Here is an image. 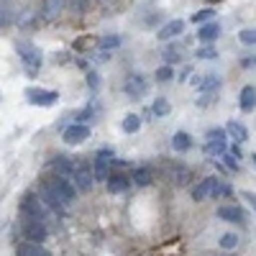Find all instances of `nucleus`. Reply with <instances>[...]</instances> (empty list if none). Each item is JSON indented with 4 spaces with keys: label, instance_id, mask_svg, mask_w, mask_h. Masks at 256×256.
Segmentation results:
<instances>
[{
    "label": "nucleus",
    "instance_id": "nucleus-4",
    "mask_svg": "<svg viewBox=\"0 0 256 256\" xmlns=\"http://www.w3.org/2000/svg\"><path fill=\"white\" fill-rule=\"evenodd\" d=\"M123 92L131 98V100H141L146 92H148V82L141 72H134V74H128L126 82H123Z\"/></svg>",
    "mask_w": 256,
    "mask_h": 256
},
{
    "label": "nucleus",
    "instance_id": "nucleus-24",
    "mask_svg": "<svg viewBox=\"0 0 256 256\" xmlns=\"http://www.w3.org/2000/svg\"><path fill=\"white\" fill-rule=\"evenodd\" d=\"M120 44H123V36H118V34H108V36H102V38L98 41V49L105 52V54H110V52L118 49Z\"/></svg>",
    "mask_w": 256,
    "mask_h": 256
},
{
    "label": "nucleus",
    "instance_id": "nucleus-23",
    "mask_svg": "<svg viewBox=\"0 0 256 256\" xmlns=\"http://www.w3.org/2000/svg\"><path fill=\"white\" fill-rule=\"evenodd\" d=\"M152 180H154V174H152V169H148V166H136L134 174H131V182L138 184V187H148Z\"/></svg>",
    "mask_w": 256,
    "mask_h": 256
},
{
    "label": "nucleus",
    "instance_id": "nucleus-12",
    "mask_svg": "<svg viewBox=\"0 0 256 256\" xmlns=\"http://www.w3.org/2000/svg\"><path fill=\"white\" fill-rule=\"evenodd\" d=\"M49 166L54 169V174H59V177H67V180H72L74 177V169H77V164L70 159V156H54L52 162H49Z\"/></svg>",
    "mask_w": 256,
    "mask_h": 256
},
{
    "label": "nucleus",
    "instance_id": "nucleus-10",
    "mask_svg": "<svg viewBox=\"0 0 256 256\" xmlns=\"http://www.w3.org/2000/svg\"><path fill=\"white\" fill-rule=\"evenodd\" d=\"M220 74H216V72H208V74H198L195 80H192V84L200 90V92H205V95H212L216 90H220Z\"/></svg>",
    "mask_w": 256,
    "mask_h": 256
},
{
    "label": "nucleus",
    "instance_id": "nucleus-27",
    "mask_svg": "<svg viewBox=\"0 0 256 256\" xmlns=\"http://www.w3.org/2000/svg\"><path fill=\"white\" fill-rule=\"evenodd\" d=\"M166 174H169V180H172L174 184H184V182H187V174H190V172H187L184 166L174 164V166H169V169H166Z\"/></svg>",
    "mask_w": 256,
    "mask_h": 256
},
{
    "label": "nucleus",
    "instance_id": "nucleus-8",
    "mask_svg": "<svg viewBox=\"0 0 256 256\" xmlns=\"http://www.w3.org/2000/svg\"><path fill=\"white\" fill-rule=\"evenodd\" d=\"M72 182H74V187H77L80 192H90L92 184H95V172H92V166H90V164H77Z\"/></svg>",
    "mask_w": 256,
    "mask_h": 256
},
{
    "label": "nucleus",
    "instance_id": "nucleus-44",
    "mask_svg": "<svg viewBox=\"0 0 256 256\" xmlns=\"http://www.w3.org/2000/svg\"><path fill=\"white\" fill-rule=\"evenodd\" d=\"M190 72H192V67H184V70L180 72V80H187V74H190Z\"/></svg>",
    "mask_w": 256,
    "mask_h": 256
},
{
    "label": "nucleus",
    "instance_id": "nucleus-1",
    "mask_svg": "<svg viewBox=\"0 0 256 256\" xmlns=\"http://www.w3.org/2000/svg\"><path fill=\"white\" fill-rule=\"evenodd\" d=\"M16 52H18V56H20V64H24V70L34 77L38 70H41V52L31 44V41H16Z\"/></svg>",
    "mask_w": 256,
    "mask_h": 256
},
{
    "label": "nucleus",
    "instance_id": "nucleus-9",
    "mask_svg": "<svg viewBox=\"0 0 256 256\" xmlns=\"http://www.w3.org/2000/svg\"><path fill=\"white\" fill-rule=\"evenodd\" d=\"M49 182H52V187L59 192V198H62L64 202H67V205H70V202H74V198H77V187H74V182H72V180L54 174Z\"/></svg>",
    "mask_w": 256,
    "mask_h": 256
},
{
    "label": "nucleus",
    "instance_id": "nucleus-22",
    "mask_svg": "<svg viewBox=\"0 0 256 256\" xmlns=\"http://www.w3.org/2000/svg\"><path fill=\"white\" fill-rule=\"evenodd\" d=\"M172 148H174L177 154L190 152V148H192V136H190V134H184V131H177V134L172 136Z\"/></svg>",
    "mask_w": 256,
    "mask_h": 256
},
{
    "label": "nucleus",
    "instance_id": "nucleus-25",
    "mask_svg": "<svg viewBox=\"0 0 256 256\" xmlns=\"http://www.w3.org/2000/svg\"><path fill=\"white\" fill-rule=\"evenodd\" d=\"M16 20V8L8 0H0V26H10Z\"/></svg>",
    "mask_w": 256,
    "mask_h": 256
},
{
    "label": "nucleus",
    "instance_id": "nucleus-11",
    "mask_svg": "<svg viewBox=\"0 0 256 256\" xmlns=\"http://www.w3.org/2000/svg\"><path fill=\"white\" fill-rule=\"evenodd\" d=\"M38 195H41V200H44L54 212H64V210H67V202H64L62 198H59V192L52 187V182H46V184H41V192H38Z\"/></svg>",
    "mask_w": 256,
    "mask_h": 256
},
{
    "label": "nucleus",
    "instance_id": "nucleus-16",
    "mask_svg": "<svg viewBox=\"0 0 256 256\" xmlns=\"http://www.w3.org/2000/svg\"><path fill=\"white\" fill-rule=\"evenodd\" d=\"M64 8H67V0H44V6H41V18L44 20H56Z\"/></svg>",
    "mask_w": 256,
    "mask_h": 256
},
{
    "label": "nucleus",
    "instance_id": "nucleus-26",
    "mask_svg": "<svg viewBox=\"0 0 256 256\" xmlns=\"http://www.w3.org/2000/svg\"><path fill=\"white\" fill-rule=\"evenodd\" d=\"M141 123H144V120H141V116H138V113H128V116L123 118V123H120V126H123V131H126V134H136L138 128H141Z\"/></svg>",
    "mask_w": 256,
    "mask_h": 256
},
{
    "label": "nucleus",
    "instance_id": "nucleus-47",
    "mask_svg": "<svg viewBox=\"0 0 256 256\" xmlns=\"http://www.w3.org/2000/svg\"><path fill=\"white\" fill-rule=\"evenodd\" d=\"M220 256H228V254H220Z\"/></svg>",
    "mask_w": 256,
    "mask_h": 256
},
{
    "label": "nucleus",
    "instance_id": "nucleus-15",
    "mask_svg": "<svg viewBox=\"0 0 256 256\" xmlns=\"http://www.w3.org/2000/svg\"><path fill=\"white\" fill-rule=\"evenodd\" d=\"M216 216L226 223H244L246 220V212L238 208V205H220Z\"/></svg>",
    "mask_w": 256,
    "mask_h": 256
},
{
    "label": "nucleus",
    "instance_id": "nucleus-34",
    "mask_svg": "<svg viewBox=\"0 0 256 256\" xmlns=\"http://www.w3.org/2000/svg\"><path fill=\"white\" fill-rule=\"evenodd\" d=\"M164 59H166V64H177V62L182 59V54H180L177 46H169V49L164 52Z\"/></svg>",
    "mask_w": 256,
    "mask_h": 256
},
{
    "label": "nucleus",
    "instance_id": "nucleus-29",
    "mask_svg": "<svg viewBox=\"0 0 256 256\" xmlns=\"http://www.w3.org/2000/svg\"><path fill=\"white\" fill-rule=\"evenodd\" d=\"M226 148H228V138H212L205 144L208 154H226Z\"/></svg>",
    "mask_w": 256,
    "mask_h": 256
},
{
    "label": "nucleus",
    "instance_id": "nucleus-43",
    "mask_svg": "<svg viewBox=\"0 0 256 256\" xmlns=\"http://www.w3.org/2000/svg\"><path fill=\"white\" fill-rule=\"evenodd\" d=\"M230 154L238 159V156H241V144H233V146H230Z\"/></svg>",
    "mask_w": 256,
    "mask_h": 256
},
{
    "label": "nucleus",
    "instance_id": "nucleus-5",
    "mask_svg": "<svg viewBox=\"0 0 256 256\" xmlns=\"http://www.w3.org/2000/svg\"><path fill=\"white\" fill-rule=\"evenodd\" d=\"M90 138V126L88 123H80L74 120L72 126L64 128V134H62V141L67 144V146H77V144H84Z\"/></svg>",
    "mask_w": 256,
    "mask_h": 256
},
{
    "label": "nucleus",
    "instance_id": "nucleus-13",
    "mask_svg": "<svg viewBox=\"0 0 256 256\" xmlns=\"http://www.w3.org/2000/svg\"><path fill=\"white\" fill-rule=\"evenodd\" d=\"M216 187H218V180H216V177H208V180H202L198 187H192V200H198V202L210 200L212 195H216Z\"/></svg>",
    "mask_w": 256,
    "mask_h": 256
},
{
    "label": "nucleus",
    "instance_id": "nucleus-20",
    "mask_svg": "<svg viewBox=\"0 0 256 256\" xmlns=\"http://www.w3.org/2000/svg\"><path fill=\"white\" fill-rule=\"evenodd\" d=\"M16 254L18 256H52L41 244H36V241H26V244H18V248H16Z\"/></svg>",
    "mask_w": 256,
    "mask_h": 256
},
{
    "label": "nucleus",
    "instance_id": "nucleus-3",
    "mask_svg": "<svg viewBox=\"0 0 256 256\" xmlns=\"http://www.w3.org/2000/svg\"><path fill=\"white\" fill-rule=\"evenodd\" d=\"M26 100L31 105H38V108H52V105L59 102V92L54 90H44V88H26Z\"/></svg>",
    "mask_w": 256,
    "mask_h": 256
},
{
    "label": "nucleus",
    "instance_id": "nucleus-6",
    "mask_svg": "<svg viewBox=\"0 0 256 256\" xmlns=\"http://www.w3.org/2000/svg\"><path fill=\"white\" fill-rule=\"evenodd\" d=\"M46 208L49 205L41 200V195H26L24 200H20V212H24V216H34L38 220L46 218Z\"/></svg>",
    "mask_w": 256,
    "mask_h": 256
},
{
    "label": "nucleus",
    "instance_id": "nucleus-19",
    "mask_svg": "<svg viewBox=\"0 0 256 256\" xmlns=\"http://www.w3.org/2000/svg\"><path fill=\"white\" fill-rule=\"evenodd\" d=\"M238 108L244 113H248V110L256 108V88H254V84H246V88L238 92Z\"/></svg>",
    "mask_w": 256,
    "mask_h": 256
},
{
    "label": "nucleus",
    "instance_id": "nucleus-45",
    "mask_svg": "<svg viewBox=\"0 0 256 256\" xmlns=\"http://www.w3.org/2000/svg\"><path fill=\"white\" fill-rule=\"evenodd\" d=\"M100 3H105V6H108V3H113V0H100Z\"/></svg>",
    "mask_w": 256,
    "mask_h": 256
},
{
    "label": "nucleus",
    "instance_id": "nucleus-38",
    "mask_svg": "<svg viewBox=\"0 0 256 256\" xmlns=\"http://www.w3.org/2000/svg\"><path fill=\"white\" fill-rule=\"evenodd\" d=\"M92 116H95V108H92V105H88L84 110H80V113H77V120H80V123H84V120H90Z\"/></svg>",
    "mask_w": 256,
    "mask_h": 256
},
{
    "label": "nucleus",
    "instance_id": "nucleus-7",
    "mask_svg": "<svg viewBox=\"0 0 256 256\" xmlns=\"http://www.w3.org/2000/svg\"><path fill=\"white\" fill-rule=\"evenodd\" d=\"M92 172H95V180H98V182H108V177L113 174L110 152H100V154L92 159Z\"/></svg>",
    "mask_w": 256,
    "mask_h": 256
},
{
    "label": "nucleus",
    "instance_id": "nucleus-17",
    "mask_svg": "<svg viewBox=\"0 0 256 256\" xmlns=\"http://www.w3.org/2000/svg\"><path fill=\"white\" fill-rule=\"evenodd\" d=\"M218 36H220V24H216V20H208V24H202L198 28V38L202 44H212Z\"/></svg>",
    "mask_w": 256,
    "mask_h": 256
},
{
    "label": "nucleus",
    "instance_id": "nucleus-39",
    "mask_svg": "<svg viewBox=\"0 0 256 256\" xmlns=\"http://www.w3.org/2000/svg\"><path fill=\"white\" fill-rule=\"evenodd\" d=\"M223 162H226L228 169H233V172L238 169V162H236V156H233V154H223Z\"/></svg>",
    "mask_w": 256,
    "mask_h": 256
},
{
    "label": "nucleus",
    "instance_id": "nucleus-35",
    "mask_svg": "<svg viewBox=\"0 0 256 256\" xmlns=\"http://www.w3.org/2000/svg\"><path fill=\"white\" fill-rule=\"evenodd\" d=\"M195 56H198V59H216V56H218V52L212 49V46H200Z\"/></svg>",
    "mask_w": 256,
    "mask_h": 256
},
{
    "label": "nucleus",
    "instance_id": "nucleus-30",
    "mask_svg": "<svg viewBox=\"0 0 256 256\" xmlns=\"http://www.w3.org/2000/svg\"><path fill=\"white\" fill-rule=\"evenodd\" d=\"M212 18H216V10H212V8H202L198 13H192V24L202 26V24H208V20H212Z\"/></svg>",
    "mask_w": 256,
    "mask_h": 256
},
{
    "label": "nucleus",
    "instance_id": "nucleus-33",
    "mask_svg": "<svg viewBox=\"0 0 256 256\" xmlns=\"http://www.w3.org/2000/svg\"><path fill=\"white\" fill-rule=\"evenodd\" d=\"M156 80L159 82H169V80H174V70H172V64H164V67L156 70Z\"/></svg>",
    "mask_w": 256,
    "mask_h": 256
},
{
    "label": "nucleus",
    "instance_id": "nucleus-18",
    "mask_svg": "<svg viewBox=\"0 0 256 256\" xmlns=\"http://www.w3.org/2000/svg\"><path fill=\"white\" fill-rule=\"evenodd\" d=\"M108 192H113V195H118V192H126L128 190V184H131V177L128 174H123V172H113L110 177H108Z\"/></svg>",
    "mask_w": 256,
    "mask_h": 256
},
{
    "label": "nucleus",
    "instance_id": "nucleus-14",
    "mask_svg": "<svg viewBox=\"0 0 256 256\" xmlns=\"http://www.w3.org/2000/svg\"><path fill=\"white\" fill-rule=\"evenodd\" d=\"M184 34V20H169V24H164L159 31H156V38L159 41H172V38H177V36H182Z\"/></svg>",
    "mask_w": 256,
    "mask_h": 256
},
{
    "label": "nucleus",
    "instance_id": "nucleus-40",
    "mask_svg": "<svg viewBox=\"0 0 256 256\" xmlns=\"http://www.w3.org/2000/svg\"><path fill=\"white\" fill-rule=\"evenodd\" d=\"M88 6H90V0H72V8L77 13H84V10H88Z\"/></svg>",
    "mask_w": 256,
    "mask_h": 256
},
{
    "label": "nucleus",
    "instance_id": "nucleus-42",
    "mask_svg": "<svg viewBox=\"0 0 256 256\" xmlns=\"http://www.w3.org/2000/svg\"><path fill=\"white\" fill-rule=\"evenodd\" d=\"M241 67H256V54H248L246 59H241Z\"/></svg>",
    "mask_w": 256,
    "mask_h": 256
},
{
    "label": "nucleus",
    "instance_id": "nucleus-2",
    "mask_svg": "<svg viewBox=\"0 0 256 256\" xmlns=\"http://www.w3.org/2000/svg\"><path fill=\"white\" fill-rule=\"evenodd\" d=\"M20 230H24V236H26L28 241H36V244H41V241L49 236L44 220H38V218H34V216H24V220H20Z\"/></svg>",
    "mask_w": 256,
    "mask_h": 256
},
{
    "label": "nucleus",
    "instance_id": "nucleus-37",
    "mask_svg": "<svg viewBox=\"0 0 256 256\" xmlns=\"http://www.w3.org/2000/svg\"><path fill=\"white\" fill-rule=\"evenodd\" d=\"M212 138H228V131H226V128H210V131H208V141H212Z\"/></svg>",
    "mask_w": 256,
    "mask_h": 256
},
{
    "label": "nucleus",
    "instance_id": "nucleus-46",
    "mask_svg": "<svg viewBox=\"0 0 256 256\" xmlns=\"http://www.w3.org/2000/svg\"><path fill=\"white\" fill-rule=\"evenodd\" d=\"M251 159H254V164H256V154H254V156H251Z\"/></svg>",
    "mask_w": 256,
    "mask_h": 256
},
{
    "label": "nucleus",
    "instance_id": "nucleus-28",
    "mask_svg": "<svg viewBox=\"0 0 256 256\" xmlns=\"http://www.w3.org/2000/svg\"><path fill=\"white\" fill-rule=\"evenodd\" d=\"M152 110H154V116H156V118H166V116H169V110H172V105H169V100H166V98H156V100H154V105H152Z\"/></svg>",
    "mask_w": 256,
    "mask_h": 256
},
{
    "label": "nucleus",
    "instance_id": "nucleus-36",
    "mask_svg": "<svg viewBox=\"0 0 256 256\" xmlns=\"http://www.w3.org/2000/svg\"><path fill=\"white\" fill-rule=\"evenodd\" d=\"M88 88H90L92 92L100 90V74H98V72H88Z\"/></svg>",
    "mask_w": 256,
    "mask_h": 256
},
{
    "label": "nucleus",
    "instance_id": "nucleus-32",
    "mask_svg": "<svg viewBox=\"0 0 256 256\" xmlns=\"http://www.w3.org/2000/svg\"><path fill=\"white\" fill-rule=\"evenodd\" d=\"M236 246H238V236H236V233H223V236H220V248L230 251Z\"/></svg>",
    "mask_w": 256,
    "mask_h": 256
},
{
    "label": "nucleus",
    "instance_id": "nucleus-31",
    "mask_svg": "<svg viewBox=\"0 0 256 256\" xmlns=\"http://www.w3.org/2000/svg\"><path fill=\"white\" fill-rule=\"evenodd\" d=\"M238 41L244 46H256V28H241L238 31Z\"/></svg>",
    "mask_w": 256,
    "mask_h": 256
},
{
    "label": "nucleus",
    "instance_id": "nucleus-41",
    "mask_svg": "<svg viewBox=\"0 0 256 256\" xmlns=\"http://www.w3.org/2000/svg\"><path fill=\"white\" fill-rule=\"evenodd\" d=\"M241 198H244V200H246L254 210H256V192H248V190H246V192H241Z\"/></svg>",
    "mask_w": 256,
    "mask_h": 256
},
{
    "label": "nucleus",
    "instance_id": "nucleus-21",
    "mask_svg": "<svg viewBox=\"0 0 256 256\" xmlns=\"http://www.w3.org/2000/svg\"><path fill=\"white\" fill-rule=\"evenodd\" d=\"M226 131H228V136H230L233 141H236V144H244V141H248V128H246L244 123H238V120H228Z\"/></svg>",
    "mask_w": 256,
    "mask_h": 256
}]
</instances>
